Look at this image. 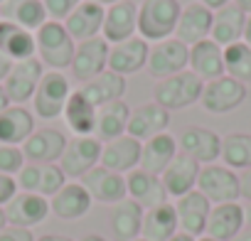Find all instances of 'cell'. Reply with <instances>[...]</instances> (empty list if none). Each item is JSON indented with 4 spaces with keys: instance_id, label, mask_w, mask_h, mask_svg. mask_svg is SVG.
Instances as JSON below:
<instances>
[{
    "instance_id": "1",
    "label": "cell",
    "mask_w": 251,
    "mask_h": 241,
    "mask_svg": "<svg viewBox=\"0 0 251 241\" xmlns=\"http://www.w3.org/2000/svg\"><path fill=\"white\" fill-rule=\"evenodd\" d=\"M180 13H182L180 0H141L138 3V35L148 45L175 37Z\"/></svg>"
},
{
    "instance_id": "2",
    "label": "cell",
    "mask_w": 251,
    "mask_h": 241,
    "mask_svg": "<svg viewBox=\"0 0 251 241\" xmlns=\"http://www.w3.org/2000/svg\"><path fill=\"white\" fill-rule=\"evenodd\" d=\"M35 45H37V59L50 67V72H62L72 67L76 42L67 32L64 23L47 20L37 32H35Z\"/></svg>"
},
{
    "instance_id": "3",
    "label": "cell",
    "mask_w": 251,
    "mask_h": 241,
    "mask_svg": "<svg viewBox=\"0 0 251 241\" xmlns=\"http://www.w3.org/2000/svg\"><path fill=\"white\" fill-rule=\"evenodd\" d=\"M204 81L197 79L190 69L173 74L168 79H160L153 89V101L160 103L165 111H182L202 98Z\"/></svg>"
},
{
    "instance_id": "4",
    "label": "cell",
    "mask_w": 251,
    "mask_h": 241,
    "mask_svg": "<svg viewBox=\"0 0 251 241\" xmlns=\"http://www.w3.org/2000/svg\"><path fill=\"white\" fill-rule=\"evenodd\" d=\"M72 81L64 72H45L35 96H32V106H35V116L42 120H54L64 113V106L72 96Z\"/></svg>"
},
{
    "instance_id": "5",
    "label": "cell",
    "mask_w": 251,
    "mask_h": 241,
    "mask_svg": "<svg viewBox=\"0 0 251 241\" xmlns=\"http://www.w3.org/2000/svg\"><path fill=\"white\" fill-rule=\"evenodd\" d=\"M197 192H202L212 204H226V202H236L241 197L239 190V175L226 168V165H202L200 168V177H197Z\"/></svg>"
},
{
    "instance_id": "6",
    "label": "cell",
    "mask_w": 251,
    "mask_h": 241,
    "mask_svg": "<svg viewBox=\"0 0 251 241\" xmlns=\"http://www.w3.org/2000/svg\"><path fill=\"white\" fill-rule=\"evenodd\" d=\"M101 148L103 143L94 136H74L72 141H67V148L59 158V168L67 177L72 180H81L91 168H96L101 163Z\"/></svg>"
},
{
    "instance_id": "7",
    "label": "cell",
    "mask_w": 251,
    "mask_h": 241,
    "mask_svg": "<svg viewBox=\"0 0 251 241\" xmlns=\"http://www.w3.org/2000/svg\"><path fill=\"white\" fill-rule=\"evenodd\" d=\"M187 57H190V47L182 45L177 37H168L163 42L151 45L146 72L151 79H158V81L168 79V76L187 69Z\"/></svg>"
},
{
    "instance_id": "8",
    "label": "cell",
    "mask_w": 251,
    "mask_h": 241,
    "mask_svg": "<svg viewBox=\"0 0 251 241\" xmlns=\"http://www.w3.org/2000/svg\"><path fill=\"white\" fill-rule=\"evenodd\" d=\"M246 101V84L231 79V76H219L214 81H207L202 89V108L212 116H224L236 111Z\"/></svg>"
},
{
    "instance_id": "9",
    "label": "cell",
    "mask_w": 251,
    "mask_h": 241,
    "mask_svg": "<svg viewBox=\"0 0 251 241\" xmlns=\"http://www.w3.org/2000/svg\"><path fill=\"white\" fill-rule=\"evenodd\" d=\"M42 76H45V64L37 57L15 62L13 69H10V74L3 81V89H5L10 103L13 106H23V103L32 101V96H35Z\"/></svg>"
},
{
    "instance_id": "10",
    "label": "cell",
    "mask_w": 251,
    "mask_h": 241,
    "mask_svg": "<svg viewBox=\"0 0 251 241\" xmlns=\"http://www.w3.org/2000/svg\"><path fill=\"white\" fill-rule=\"evenodd\" d=\"M15 180H18L20 192H32V194H40L47 199H52L67 185V175L62 172V168L57 163H50V165L25 163V168L15 175Z\"/></svg>"
},
{
    "instance_id": "11",
    "label": "cell",
    "mask_w": 251,
    "mask_h": 241,
    "mask_svg": "<svg viewBox=\"0 0 251 241\" xmlns=\"http://www.w3.org/2000/svg\"><path fill=\"white\" fill-rule=\"evenodd\" d=\"M108 49H111V45L103 37H94V40L79 42L76 52H74V59H72V67H69L72 76L79 84H86L94 76H99L101 72H106V67H108Z\"/></svg>"
},
{
    "instance_id": "12",
    "label": "cell",
    "mask_w": 251,
    "mask_h": 241,
    "mask_svg": "<svg viewBox=\"0 0 251 241\" xmlns=\"http://www.w3.org/2000/svg\"><path fill=\"white\" fill-rule=\"evenodd\" d=\"M168 126H170V111H165L155 101H148V103H141V106L131 108L126 136L146 143V141H151L160 133H168Z\"/></svg>"
},
{
    "instance_id": "13",
    "label": "cell",
    "mask_w": 251,
    "mask_h": 241,
    "mask_svg": "<svg viewBox=\"0 0 251 241\" xmlns=\"http://www.w3.org/2000/svg\"><path fill=\"white\" fill-rule=\"evenodd\" d=\"M177 148L200 165H212L222 155V136L202 126H187L177 136Z\"/></svg>"
},
{
    "instance_id": "14",
    "label": "cell",
    "mask_w": 251,
    "mask_h": 241,
    "mask_svg": "<svg viewBox=\"0 0 251 241\" xmlns=\"http://www.w3.org/2000/svg\"><path fill=\"white\" fill-rule=\"evenodd\" d=\"M136 35H138V5L133 0H121V3H116L106 10L101 37L108 45L126 42Z\"/></svg>"
},
{
    "instance_id": "15",
    "label": "cell",
    "mask_w": 251,
    "mask_h": 241,
    "mask_svg": "<svg viewBox=\"0 0 251 241\" xmlns=\"http://www.w3.org/2000/svg\"><path fill=\"white\" fill-rule=\"evenodd\" d=\"M148 52H151V45L136 35L126 42H118V45H111L108 49V72L113 74H121V76H128V74H136L141 69H146L148 64Z\"/></svg>"
},
{
    "instance_id": "16",
    "label": "cell",
    "mask_w": 251,
    "mask_h": 241,
    "mask_svg": "<svg viewBox=\"0 0 251 241\" xmlns=\"http://www.w3.org/2000/svg\"><path fill=\"white\" fill-rule=\"evenodd\" d=\"M20 148H23L25 163L50 165V163H59V158L67 148V138L57 128H35V133Z\"/></svg>"
},
{
    "instance_id": "17",
    "label": "cell",
    "mask_w": 251,
    "mask_h": 241,
    "mask_svg": "<svg viewBox=\"0 0 251 241\" xmlns=\"http://www.w3.org/2000/svg\"><path fill=\"white\" fill-rule=\"evenodd\" d=\"M5 219L10 226H23V229H32L37 224H42L47 219L50 209V199L32 194V192H18L5 207Z\"/></svg>"
},
{
    "instance_id": "18",
    "label": "cell",
    "mask_w": 251,
    "mask_h": 241,
    "mask_svg": "<svg viewBox=\"0 0 251 241\" xmlns=\"http://www.w3.org/2000/svg\"><path fill=\"white\" fill-rule=\"evenodd\" d=\"M209 212H212V202L192 190L187 192L185 197L175 199V214H177V226L182 234H190L195 239L204 236V229H207V219H209Z\"/></svg>"
},
{
    "instance_id": "19",
    "label": "cell",
    "mask_w": 251,
    "mask_h": 241,
    "mask_svg": "<svg viewBox=\"0 0 251 241\" xmlns=\"http://www.w3.org/2000/svg\"><path fill=\"white\" fill-rule=\"evenodd\" d=\"M86 192L91 194V199L101 202V204H118L121 199L128 197V192H126V175H118V172H111L101 165L91 168L81 180H79Z\"/></svg>"
},
{
    "instance_id": "20",
    "label": "cell",
    "mask_w": 251,
    "mask_h": 241,
    "mask_svg": "<svg viewBox=\"0 0 251 241\" xmlns=\"http://www.w3.org/2000/svg\"><path fill=\"white\" fill-rule=\"evenodd\" d=\"M141 150L143 143L131 138V136H121L116 141L103 143L101 148V168L118 172V175H128L131 170H136L141 165Z\"/></svg>"
},
{
    "instance_id": "21",
    "label": "cell",
    "mask_w": 251,
    "mask_h": 241,
    "mask_svg": "<svg viewBox=\"0 0 251 241\" xmlns=\"http://www.w3.org/2000/svg\"><path fill=\"white\" fill-rule=\"evenodd\" d=\"M212 18H214V13H212L207 5H202L200 0H195V3H190V5L182 8L180 20H177L175 37H177L182 45H187V47H192V45H197V42H202V40H209Z\"/></svg>"
},
{
    "instance_id": "22",
    "label": "cell",
    "mask_w": 251,
    "mask_h": 241,
    "mask_svg": "<svg viewBox=\"0 0 251 241\" xmlns=\"http://www.w3.org/2000/svg\"><path fill=\"white\" fill-rule=\"evenodd\" d=\"M200 168H202V165H200L197 160H192V158L185 155V153H177V155L173 158V163L165 168V172L160 175L168 197L180 199V197H185L187 192H192V190L197 187Z\"/></svg>"
},
{
    "instance_id": "23",
    "label": "cell",
    "mask_w": 251,
    "mask_h": 241,
    "mask_svg": "<svg viewBox=\"0 0 251 241\" xmlns=\"http://www.w3.org/2000/svg\"><path fill=\"white\" fill-rule=\"evenodd\" d=\"M126 192H128V199H133L143 209H153V207H160L168 202V192L163 187V180L158 175L141 170V168H136L126 175Z\"/></svg>"
},
{
    "instance_id": "24",
    "label": "cell",
    "mask_w": 251,
    "mask_h": 241,
    "mask_svg": "<svg viewBox=\"0 0 251 241\" xmlns=\"http://www.w3.org/2000/svg\"><path fill=\"white\" fill-rule=\"evenodd\" d=\"M187 69L204 84L224 76V49L212 40H202L192 45L187 57Z\"/></svg>"
},
{
    "instance_id": "25",
    "label": "cell",
    "mask_w": 251,
    "mask_h": 241,
    "mask_svg": "<svg viewBox=\"0 0 251 241\" xmlns=\"http://www.w3.org/2000/svg\"><path fill=\"white\" fill-rule=\"evenodd\" d=\"M246 20L249 15L236 8L234 3L214 10V18H212V32H209V40L217 42L222 49L229 47V45H236L244 40V30H246Z\"/></svg>"
},
{
    "instance_id": "26",
    "label": "cell",
    "mask_w": 251,
    "mask_h": 241,
    "mask_svg": "<svg viewBox=\"0 0 251 241\" xmlns=\"http://www.w3.org/2000/svg\"><path fill=\"white\" fill-rule=\"evenodd\" d=\"M143 214L146 209L141 204H136L133 199H121L118 204L111 207L108 214V229L113 241H133L141 236V226H143Z\"/></svg>"
},
{
    "instance_id": "27",
    "label": "cell",
    "mask_w": 251,
    "mask_h": 241,
    "mask_svg": "<svg viewBox=\"0 0 251 241\" xmlns=\"http://www.w3.org/2000/svg\"><path fill=\"white\" fill-rule=\"evenodd\" d=\"M244 207L239 202H226V204H214L207 219L204 236L214 241H229L244 229Z\"/></svg>"
},
{
    "instance_id": "28",
    "label": "cell",
    "mask_w": 251,
    "mask_h": 241,
    "mask_svg": "<svg viewBox=\"0 0 251 241\" xmlns=\"http://www.w3.org/2000/svg\"><path fill=\"white\" fill-rule=\"evenodd\" d=\"M35 133V113L25 106H8L0 111V143L5 145H23Z\"/></svg>"
},
{
    "instance_id": "29",
    "label": "cell",
    "mask_w": 251,
    "mask_h": 241,
    "mask_svg": "<svg viewBox=\"0 0 251 241\" xmlns=\"http://www.w3.org/2000/svg\"><path fill=\"white\" fill-rule=\"evenodd\" d=\"M91 194L86 192V187L81 182H67L52 199H50V209L54 217L72 221V219H81L89 209H91Z\"/></svg>"
},
{
    "instance_id": "30",
    "label": "cell",
    "mask_w": 251,
    "mask_h": 241,
    "mask_svg": "<svg viewBox=\"0 0 251 241\" xmlns=\"http://www.w3.org/2000/svg\"><path fill=\"white\" fill-rule=\"evenodd\" d=\"M103 18H106V10L94 5V3H86L81 0V5L64 20V27L67 32L72 35V40L79 45V42H86V40H94V37H101V30H103Z\"/></svg>"
},
{
    "instance_id": "31",
    "label": "cell",
    "mask_w": 251,
    "mask_h": 241,
    "mask_svg": "<svg viewBox=\"0 0 251 241\" xmlns=\"http://www.w3.org/2000/svg\"><path fill=\"white\" fill-rule=\"evenodd\" d=\"M128 118H131V106L121 101L106 103L96 111V128H94V138H99L101 143L116 141L121 136H126L128 128Z\"/></svg>"
},
{
    "instance_id": "32",
    "label": "cell",
    "mask_w": 251,
    "mask_h": 241,
    "mask_svg": "<svg viewBox=\"0 0 251 241\" xmlns=\"http://www.w3.org/2000/svg\"><path fill=\"white\" fill-rule=\"evenodd\" d=\"M0 20H8L23 30L37 32L50 18L42 0H5L0 5Z\"/></svg>"
},
{
    "instance_id": "33",
    "label": "cell",
    "mask_w": 251,
    "mask_h": 241,
    "mask_svg": "<svg viewBox=\"0 0 251 241\" xmlns=\"http://www.w3.org/2000/svg\"><path fill=\"white\" fill-rule=\"evenodd\" d=\"M180 153L177 148V138L170 136V133H160L151 141L143 143V150H141V170L151 172V175H163L165 168L173 163V158Z\"/></svg>"
},
{
    "instance_id": "34",
    "label": "cell",
    "mask_w": 251,
    "mask_h": 241,
    "mask_svg": "<svg viewBox=\"0 0 251 241\" xmlns=\"http://www.w3.org/2000/svg\"><path fill=\"white\" fill-rule=\"evenodd\" d=\"M0 52H3L10 62L32 59L37 54L35 32L23 30V27L8 23V20H0Z\"/></svg>"
},
{
    "instance_id": "35",
    "label": "cell",
    "mask_w": 251,
    "mask_h": 241,
    "mask_svg": "<svg viewBox=\"0 0 251 241\" xmlns=\"http://www.w3.org/2000/svg\"><path fill=\"white\" fill-rule=\"evenodd\" d=\"M177 231H180V226H177L175 204L165 202L160 207L146 209L143 226H141V239H146V241H168Z\"/></svg>"
},
{
    "instance_id": "36",
    "label": "cell",
    "mask_w": 251,
    "mask_h": 241,
    "mask_svg": "<svg viewBox=\"0 0 251 241\" xmlns=\"http://www.w3.org/2000/svg\"><path fill=\"white\" fill-rule=\"evenodd\" d=\"M96 106L76 89L72 91L67 106H64V123L67 128H72L74 136H94V128H96Z\"/></svg>"
},
{
    "instance_id": "37",
    "label": "cell",
    "mask_w": 251,
    "mask_h": 241,
    "mask_svg": "<svg viewBox=\"0 0 251 241\" xmlns=\"http://www.w3.org/2000/svg\"><path fill=\"white\" fill-rule=\"evenodd\" d=\"M96 108L106 106V103H113V101H121L123 94H126V76L121 74H113V72H101L99 76H94L91 81L81 84L79 89Z\"/></svg>"
},
{
    "instance_id": "38",
    "label": "cell",
    "mask_w": 251,
    "mask_h": 241,
    "mask_svg": "<svg viewBox=\"0 0 251 241\" xmlns=\"http://www.w3.org/2000/svg\"><path fill=\"white\" fill-rule=\"evenodd\" d=\"M219 158L231 170L251 168V133H229V136H224Z\"/></svg>"
},
{
    "instance_id": "39",
    "label": "cell",
    "mask_w": 251,
    "mask_h": 241,
    "mask_svg": "<svg viewBox=\"0 0 251 241\" xmlns=\"http://www.w3.org/2000/svg\"><path fill=\"white\" fill-rule=\"evenodd\" d=\"M224 74L241 84L251 81V47L246 42L224 47Z\"/></svg>"
},
{
    "instance_id": "40",
    "label": "cell",
    "mask_w": 251,
    "mask_h": 241,
    "mask_svg": "<svg viewBox=\"0 0 251 241\" xmlns=\"http://www.w3.org/2000/svg\"><path fill=\"white\" fill-rule=\"evenodd\" d=\"M23 168H25L23 148L0 143V175H13V177H15Z\"/></svg>"
},
{
    "instance_id": "41",
    "label": "cell",
    "mask_w": 251,
    "mask_h": 241,
    "mask_svg": "<svg viewBox=\"0 0 251 241\" xmlns=\"http://www.w3.org/2000/svg\"><path fill=\"white\" fill-rule=\"evenodd\" d=\"M42 3H45V10H47V18L50 20L64 23L81 5V0H42Z\"/></svg>"
},
{
    "instance_id": "42",
    "label": "cell",
    "mask_w": 251,
    "mask_h": 241,
    "mask_svg": "<svg viewBox=\"0 0 251 241\" xmlns=\"http://www.w3.org/2000/svg\"><path fill=\"white\" fill-rule=\"evenodd\" d=\"M18 180L13 175H0V207H5L18 194Z\"/></svg>"
},
{
    "instance_id": "43",
    "label": "cell",
    "mask_w": 251,
    "mask_h": 241,
    "mask_svg": "<svg viewBox=\"0 0 251 241\" xmlns=\"http://www.w3.org/2000/svg\"><path fill=\"white\" fill-rule=\"evenodd\" d=\"M0 241H35L32 231L30 229H23V226H5L0 229Z\"/></svg>"
},
{
    "instance_id": "44",
    "label": "cell",
    "mask_w": 251,
    "mask_h": 241,
    "mask_svg": "<svg viewBox=\"0 0 251 241\" xmlns=\"http://www.w3.org/2000/svg\"><path fill=\"white\" fill-rule=\"evenodd\" d=\"M239 190H241V197L251 202V168L241 170V175H239Z\"/></svg>"
},
{
    "instance_id": "45",
    "label": "cell",
    "mask_w": 251,
    "mask_h": 241,
    "mask_svg": "<svg viewBox=\"0 0 251 241\" xmlns=\"http://www.w3.org/2000/svg\"><path fill=\"white\" fill-rule=\"evenodd\" d=\"M13 64H15V62H10V59L3 54V52H0V84H3V81H5V76L10 74Z\"/></svg>"
},
{
    "instance_id": "46",
    "label": "cell",
    "mask_w": 251,
    "mask_h": 241,
    "mask_svg": "<svg viewBox=\"0 0 251 241\" xmlns=\"http://www.w3.org/2000/svg\"><path fill=\"white\" fill-rule=\"evenodd\" d=\"M202 5H207L212 13L214 10H219V8H224V5H229V3H234V0H200Z\"/></svg>"
},
{
    "instance_id": "47",
    "label": "cell",
    "mask_w": 251,
    "mask_h": 241,
    "mask_svg": "<svg viewBox=\"0 0 251 241\" xmlns=\"http://www.w3.org/2000/svg\"><path fill=\"white\" fill-rule=\"evenodd\" d=\"M35 241H74V239L62 236V234H45V236H37Z\"/></svg>"
},
{
    "instance_id": "48",
    "label": "cell",
    "mask_w": 251,
    "mask_h": 241,
    "mask_svg": "<svg viewBox=\"0 0 251 241\" xmlns=\"http://www.w3.org/2000/svg\"><path fill=\"white\" fill-rule=\"evenodd\" d=\"M229 241H251V229H249V226H244V229H241L234 239H229Z\"/></svg>"
},
{
    "instance_id": "49",
    "label": "cell",
    "mask_w": 251,
    "mask_h": 241,
    "mask_svg": "<svg viewBox=\"0 0 251 241\" xmlns=\"http://www.w3.org/2000/svg\"><path fill=\"white\" fill-rule=\"evenodd\" d=\"M86 3H94V5H99V8H103V10H108L111 5H116V3H121V0H86Z\"/></svg>"
},
{
    "instance_id": "50",
    "label": "cell",
    "mask_w": 251,
    "mask_h": 241,
    "mask_svg": "<svg viewBox=\"0 0 251 241\" xmlns=\"http://www.w3.org/2000/svg\"><path fill=\"white\" fill-rule=\"evenodd\" d=\"M8 106H10V98H8V94H5L3 84H0V111H5Z\"/></svg>"
},
{
    "instance_id": "51",
    "label": "cell",
    "mask_w": 251,
    "mask_h": 241,
    "mask_svg": "<svg viewBox=\"0 0 251 241\" xmlns=\"http://www.w3.org/2000/svg\"><path fill=\"white\" fill-rule=\"evenodd\" d=\"M234 5H236V8H241L246 15H251V0H234Z\"/></svg>"
},
{
    "instance_id": "52",
    "label": "cell",
    "mask_w": 251,
    "mask_h": 241,
    "mask_svg": "<svg viewBox=\"0 0 251 241\" xmlns=\"http://www.w3.org/2000/svg\"><path fill=\"white\" fill-rule=\"evenodd\" d=\"M241 42H246L249 47H251V15H249V20H246V30H244V40Z\"/></svg>"
},
{
    "instance_id": "53",
    "label": "cell",
    "mask_w": 251,
    "mask_h": 241,
    "mask_svg": "<svg viewBox=\"0 0 251 241\" xmlns=\"http://www.w3.org/2000/svg\"><path fill=\"white\" fill-rule=\"evenodd\" d=\"M168 241H195V236H190V234H182V231H177L173 239H168Z\"/></svg>"
},
{
    "instance_id": "54",
    "label": "cell",
    "mask_w": 251,
    "mask_h": 241,
    "mask_svg": "<svg viewBox=\"0 0 251 241\" xmlns=\"http://www.w3.org/2000/svg\"><path fill=\"white\" fill-rule=\"evenodd\" d=\"M244 224L251 229V202H249V207H244Z\"/></svg>"
},
{
    "instance_id": "55",
    "label": "cell",
    "mask_w": 251,
    "mask_h": 241,
    "mask_svg": "<svg viewBox=\"0 0 251 241\" xmlns=\"http://www.w3.org/2000/svg\"><path fill=\"white\" fill-rule=\"evenodd\" d=\"M81 241H108V239H103L101 234H86Z\"/></svg>"
},
{
    "instance_id": "56",
    "label": "cell",
    "mask_w": 251,
    "mask_h": 241,
    "mask_svg": "<svg viewBox=\"0 0 251 241\" xmlns=\"http://www.w3.org/2000/svg\"><path fill=\"white\" fill-rule=\"evenodd\" d=\"M8 226V219H5V209L0 207V229H5Z\"/></svg>"
},
{
    "instance_id": "57",
    "label": "cell",
    "mask_w": 251,
    "mask_h": 241,
    "mask_svg": "<svg viewBox=\"0 0 251 241\" xmlns=\"http://www.w3.org/2000/svg\"><path fill=\"white\" fill-rule=\"evenodd\" d=\"M195 241H214V239H209V236H200V239H195Z\"/></svg>"
},
{
    "instance_id": "58",
    "label": "cell",
    "mask_w": 251,
    "mask_h": 241,
    "mask_svg": "<svg viewBox=\"0 0 251 241\" xmlns=\"http://www.w3.org/2000/svg\"><path fill=\"white\" fill-rule=\"evenodd\" d=\"M133 241H146V239H141V236H138V239H133Z\"/></svg>"
},
{
    "instance_id": "59",
    "label": "cell",
    "mask_w": 251,
    "mask_h": 241,
    "mask_svg": "<svg viewBox=\"0 0 251 241\" xmlns=\"http://www.w3.org/2000/svg\"><path fill=\"white\" fill-rule=\"evenodd\" d=\"M3 3H5V0H0V5H3Z\"/></svg>"
}]
</instances>
